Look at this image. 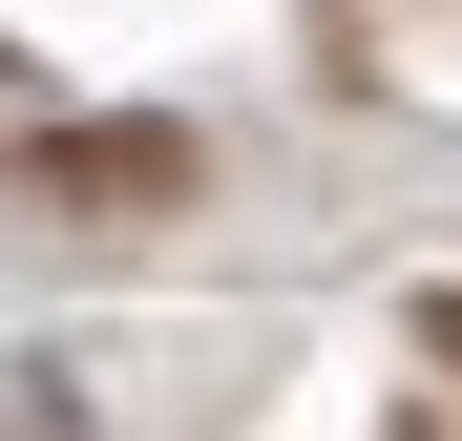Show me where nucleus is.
<instances>
[{
    "instance_id": "nucleus-1",
    "label": "nucleus",
    "mask_w": 462,
    "mask_h": 441,
    "mask_svg": "<svg viewBox=\"0 0 462 441\" xmlns=\"http://www.w3.org/2000/svg\"><path fill=\"white\" fill-rule=\"evenodd\" d=\"M0 210H189V126H22Z\"/></svg>"
},
{
    "instance_id": "nucleus-2",
    "label": "nucleus",
    "mask_w": 462,
    "mask_h": 441,
    "mask_svg": "<svg viewBox=\"0 0 462 441\" xmlns=\"http://www.w3.org/2000/svg\"><path fill=\"white\" fill-rule=\"evenodd\" d=\"M420 336H441V357H462V294H441V316H420Z\"/></svg>"
}]
</instances>
